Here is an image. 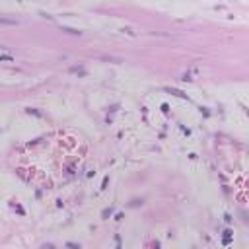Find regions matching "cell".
<instances>
[{
    "instance_id": "7a4b0ae2",
    "label": "cell",
    "mask_w": 249,
    "mask_h": 249,
    "mask_svg": "<svg viewBox=\"0 0 249 249\" xmlns=\"http://www.w3.org/2000/svg\"><path fill=\"white\" fill-rule=\"evenodd\" d=\"M0 23L2 25H18L16 20H6V18H0Z\"/></svg>"
},
{
    "instance_id": "5b68a950",
    "label": "cell",
    "mask_w": 249,
    "mask_h": 249,
    "mask_svg": "<svg viewBox=\"0 0 249 249\" xmlns=\"http://www.w3.org/2000/svg\"><path fill=\"white\" fill-rule=\"evenodd\" d=\"M43 249H53V245H45V247Z\"/></svg>"
},
{
    "instance_id": "6da1fadb",
    "label": "cell",
    "mask_w": 249,
    "mask_h": 249,
    "mask_svg": "<svg viewBox=\"0 0 249 249\" xmlns=\"http://www.w3.org/2000/svg\"><path fill=\"white\" fill-rule=\"evenodd\" d=\"M166 92L173 93V96H179V97H187V93H183L181 90H173V88H166Z\"/></svg>"
},
{
    "instance_id": "3957f363",
    "label": "cell",
    "mask_w": 249,
    "mask_h": 249,
    "mask_svg": "<svg viewBox=\"0 0 249 249\" xmlns=\"http://www.w3.org/2000/svg\"><path fill=\"white\" fill-rule=\"evenodd\" d=\"M62 31H66V33H74V35L78 33V35H80V31H78V29H70V27H62Z\"/></svg>"
},
{
    "instance_id": "277c9868",
    "label": "cell",
    "mask_w": 249,
    "mask_h": 249,
    "mask_svg": "<svg viewBox=\"0 0 249 249\" xmlns=\"http://www.w3.org/2000/svg\"><path fill=\"white\" fill-rule=\"evenodd\" d=\"M109 214H111V210H109V208H105V210H103V218H107Z\"/></svg>"
}]
</instances>
